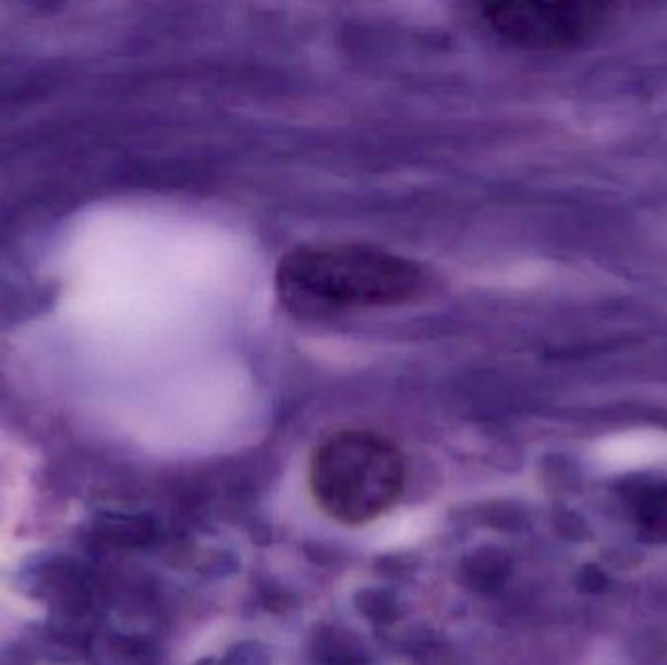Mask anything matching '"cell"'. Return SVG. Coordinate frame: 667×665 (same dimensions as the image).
Masks as SVG:
<instances>
[{
    "instance_id": "6da1fadb",
    "label": "cell",
    "mask_w": 667,
    "mask_h": 665,
    "mask_svg": "<svg viewBox=\"0 0 667 665\" xmlns=\"http://www.w3.org/2000/svg\"><path fill=\"white\" fill-rule=\"evenodd\" d=\"M434 278L422 264L365 244H313L289 252L276 271L279 301L305 318L417 301Z\"/></svg>"
},
{
    "instance_id": "7a4b0ae2",
    "label": "cell",
    "mask_w": 667,
    "mask_h": 665,
    "mask_svg": "<svg viewBox=\"0 0 667 665\" xmlns=\"http://www.w3.org/2000/svg\"><path fill=\"white\" fill-rule=\"evenodd\" d=\"M407 461L387 437L345 430L318 445L308 462V488L316 506L342 525L373 523L399 504Z\"/></svg>"
},
{
    "instance_id": "3957f363",
    "label": "cell",
    "mask_w": 667,
    "mask_h": 665,
    "mask_svg": "<svg viewBox=\"0 0 667 665\" xmlns=\"http://www.w3.org/2000/svg\"><path fill=\"white\" fill-rule=\"evenodd\" d=\"M482 19L501 39L527 49H562L592 36L603 24V7L590 2L510 0L490 2Z\"/></svg>"
}]
</instances>
